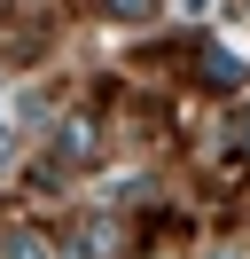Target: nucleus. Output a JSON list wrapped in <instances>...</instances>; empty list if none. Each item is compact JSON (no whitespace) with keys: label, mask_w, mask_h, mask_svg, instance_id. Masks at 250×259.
Returning <instances> with one entry per match:
<instances>
[{"label":"nucleus","mask_w":250,"mask_h":259,"mask_svg":"<svg viewBox=\"0 0 250 259\" xmlns=\"http://www.w3.org/2000/svg\"><path fill=\"white\" fill-rule=\"evenodd\" d=\"M8 259H55V251H47L39 236H8Z\"/></svg>","instance_id":"obj_1"},{"label":"nucleus","mask_w":250,"mask_h":259,"mask_svg":"<svg viewBox=\"0 0 250 259\" xmlns=\"http://www.w3.org/2000/svg\"><path fill=\"white\" fill-rule=\"evenodd\" d=\"M117 16H156V0H109Z\"/></svg>","instance_id":"obj_2"}]
</instances>
